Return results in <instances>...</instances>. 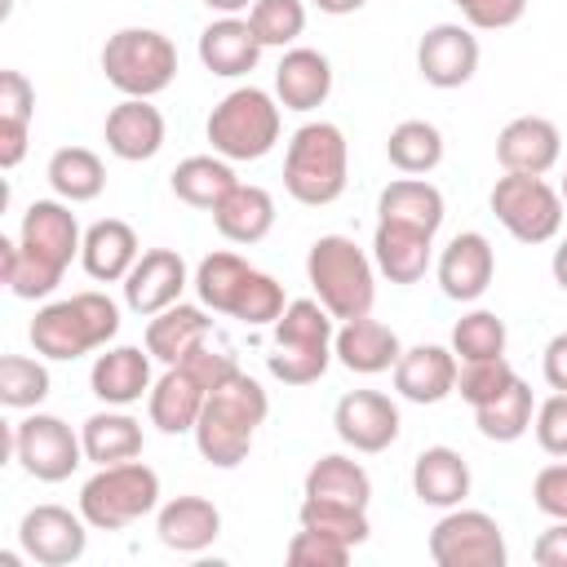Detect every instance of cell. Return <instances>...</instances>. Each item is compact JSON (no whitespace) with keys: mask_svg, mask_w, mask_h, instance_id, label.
<instances>
[{"mask_svg":"<svg viewBox=\"0 0 567 567\" xmlns=\"http://www.w3.org/2000/svg\"><path fill=\"white\" fill-rule=\"evenodd\" d=\"M80 244L84 235L66 199H35L22 213L18 239H0V275L9 292L22 301L49 297L62 284L71 257H80Z\"/></svg>","mask_w":567,"mask_h":567,"instance_id":"6da1fadb","label":"cell"},{"mask_svg":"<svg viewBox=\"0 0 567 567\" xmlns=\"http://www.w3.org/2000/svg\"><path fill=\"white\" fill-rule=\"evenodd\" d=\"M266 412H270V399H266L261 381L239 368L235 377H226L204 399V412H199V421L190 430L199 456L208 465H217V470L244 465L248 452H252V439H257V430L266 421Z\"/></svg>","mask_w":567,"mask_h":567,"instance_id":"7a4b0ae2","label":"cell"},{"mask_svg":"<svg viewBox=\"0 0 567 567\" xmlns=\"http://www.w3.org/2000/svg\"><path fill=\"white\" fill-rule=\"evenodd\" d=\"M195 292H199V306H208L213 315H226L248 323V328H266L284 315L288 297H284V284L257 266H248L239 252H208L199 266H195Z\"/></svg>","mask_w":567,"mask_h":567,"instance_id":"3957f363","label":"cell"},{"mask_svg":"<svg viewBox=\"0 0 567 567\" xmlns=\"http://www.w3.org/2000/svg\"><path fill=\"white\" fill-rule=\"evenodd\" d=\"M346 182H350V142L341 124L332 120L301 124L284 151V190L306 208H323L346 195Z\"/></svg>","mask_w":567,"mask_h":567,"instance_id":"277c9868","label":"cell"},{"mask_svg":"<svg viewBox=\"0 0 567 567\" xmlns=\"http://www.w3.org/2000/svg\"><path fill=\"white\" fill-rule=\"evenodd\" d=\"M275 332V346L266 354V368L275 381L284 385H315L328 363L337 359L332 354V341H337V319L323 310L319 297H297L284 306V315L270 323Z\"/></svg>","mask_w":567,"mask_h":567,"instance_id":"5b68a950","label":"cell"},{"mask_svg":"<svg viewBox=\"0 0 567 567\" xmlns=\"http://www.w3.org/2000/svg\"><path fill=\"white\" fill-rule=\"evenodd\" d=\"M306 279L332 319L372 315L377 301V261L350 235H319L306 252Z\"/></svg>","mask_w":567,"mask_h":567,"instance_id":"8992f818","label":"cell"},{"mask_svg":"<svg viewBox=\"0 0 567 567\" xmlns=\"http://www.w3.org/2000/svg\"><path fill=\"white\" fill-rule=\"evenodd\" d=\"M120 332V306L106 292H75L62 301H49L31 319V346L44 359L71 363L89 350H106V341Z\"/></svg>","mask_w":567,"mask_h":567,"instance_id":"52a82bcc","label":"cell"},{"mask_svg":"<svg viewBox=\"0 0 567 567\" xmlns=\"http://www.w3.org/2000/svg\"><path fill=\"white\" fill-rule=\"evenodd\" d=\"M279 128H284L279 97H270V93L257 89V84L230 89V93L213 106V115H208V124H204V133H208V142H213V155H221V159H230V164H248V159L270 155L275 142H279Z\"/></svg>","mask_w":567,"mask_h":567,"instance_id":"ba28073f","label":"cell"},{"mask_svg":"<svg viewBox=\"0 0 567 567\" xmlns=\"http://www.w3.org/2000/svg\"><path fill=\"white\" fill-rule=\"evenodd\" d=\"M102 75L124 97H155L177 80V44L155 27H120L102 44Z\"/></svg>","mask_w":567,"mask_h":567,"instance_id":"9c48e42d","label":"cell"},{"mask_svg":"<svg viewBox=\"0 0 567 567\" xmlns=\"http://www.w3.org/2000/svg\"><path fill=\"white\" fill-rule=\"evenodd\" d=\"M159 509V474L146 461L97 465V474L80 487V514L93 532H120Z\"/></svg>","mask_w":567,"mask_h":567,"instance_id":"30bf717a","label":"cell"},{"mask_svg":"<svg viewBox=\"0 0 567 567\" xmlns=\"http://www.w3.org/2000/svg\"><path fill=\"white\" fill-rule=\"evenodd\" d=\"M496 221L518 239V244H549L563 230V195L532 173H505L496 177L487 195Z\"/></svg>","mask_w":567,"mask_h":567,"instance_id":"8fae6325","label":"cell"},{"mask_svg":"<svg viewBox=\"0 0 567 567\" xmlns=\"http://www.w3.org/2000/svg\"><path fill=\"white\" fill-rule=\"evenodd\" d=\"M9 452L13 461L40 478V483H62L80 470L84 461V439L53 412H31L9 425Z\"/></svg>","mask_w":567,"mask_h":567,"instance_id":"7c38bea8","label":"cell"},{"mask_svg":"<svg viewBox=\"0 0 567 567\" xmlns=\"http://www.w3.org/2000/svg\"><path fill=\"white\" fill-rule=\"evenodd\" d=\"M430 558L439 567H505V532L483 509H447L430 527Z\"/></svg>","mask_w":567,"mask_h":567,"instance_id":"4fadbf2b","label":"cell"},{"mask_svg":"<svg viewBox=\"0 0 567 567\" xmlns=\"http://www.w3.org/2000/svg\"><path fill=\"white\" fill-rule=\"evenodd\" d=\"M22 554L40 567H71L89 549V518L71 514L66 505H35L18 523Z\"/></svg>","mask_w":567,"mask_h":567,"instance_id":"5bb4252c","label":"cell"},{"mask_svg":"<svg viewBox=\"0 0 567 567\" xmlns=\"http://www.w3.org/2000/svg\"><path fill=\"white\" fill-rule=\"evenodd\" d=\"M478 35L461 22H434L416 44V71L434 89H461L478 71Z\"/></svg>","mask_w":567,"mask_h":567,"instance_id":"9a60e30c","label":"cell"},{"mask_svg":"<svg viewBox=\"0 0 567 567\" xmlns=\"http://www.w3.org/2000/svg\"><path fill=\"white\" fill-rule=\"evenodd\" d=\"M332 425H337V439L346 447L368 452V456L385 452L399 439V430H403L394 399L381 394V390H350V394H341L337 408H332Z\"/></svg>","mask_w":567,"mask_h":567,"instance_id":"2e32d148","label":"cell"},{"mask_svg":"<svg viewBox=\"0 0 567 567\" xmlns=\"http://www.w3.org/2000/svg\"><path fill=\"white\" fill-rule=\"evenodd\" d=\"M186 284L190 279H186V261H182L177 248H146L133 261V270L124 275V306L133 315L151 319V315L177 306L182 292H186Z\"/></svg>","mask_w":567,"mask_h":567,"instance_id":"e0dca14e","label":"cell"},{"mask_svg":"<svg viewBox=\"0 0 567 567\" xmlns=\"http://www.w3.org/2000/svg\"><path fill=\"white\" fill-rule=\"evenodd\" d=\"M434 275H439L443 297H452V301H478L492 288V275H496V252H492L487 235H478V230L452 235V244L439 252Z\"/></svg>","mask_w":567,"mask_h":567,"instance_id":"ac0fdd59","label":"cell"},{"mask_svg":"<svg viewBox=\"0 0 567 567\" xmlns=\"http://www.w3.org/2000/svg\"><path fill=\"white\" fill-rule=\"evenodd\" d=\"M563 155V133L545 115H518L496 133V159L505 173L545 177Z\"/></svg>","mask_w":567,"mask_h":567,"instance_id":"d6986e66","label":"cell"},{"mask_svg":"<svg viewBox=\"0 0 567 567\" xmlns=\"http://www.w3.org/2000/svg\"><path fill=\"white\" fill-rule=\"evenodd\" d=\"M102 137H106V151L124 164L155 159L164 146V115L159 106H151V97H124L120 106L106 111Z\"/></svg>","mask_w":567,"mask_h":567,"instance_id":"ffe728a7","label":"cell"},{"mask_svg":"<svg viewBox=\"0 0 567 567\" xmlns=\"http://www.w3.org/2000/svg\"><path fill=\"white\" fill-rule=\"evenodd\" d=\"M456 372L461 359L452 354V346H412L399 354L394 363V390L408 403H443L447 394H456Z\"/></svg>","mask_w":567,"mask_h":567,"instance_id":"44dd1931","label":"cell"},{"mask_svg":"<svg viewBox=\"0 0 567 567\" xmlns=\"http://www.w3.org/2000/svg\"><path fill=\"white\" fill-rule=\"evenodd\" d=\"M332 354L341 359V368H350L359 377H377V372H390L399 363L403 346H399V332L394 328H385L372 315H359V319H346L337 328Z\"/></svg>","mask_w":567,"mask_h":567,"instance_id":"7402d4cb","label":"cell"},{"mask_svg":"<svg viewBox=\"0 0 567 567\" xmlns=\"http://www.w3.org/2000/svg\"><path fill=\"white\" fill-rule=\"evenodd\" d=\"M89 385L93 394L106 403V408H128L137 403L142 394H151V350L142 346H111L93 359V372H89Z\"/></svg>","mask_w":567,"mask_h":567,"instance_id":"603a6c76","label":"cell"},{"mask_svg":"<svg viewBox=\"0 0 567 567\" xmlns=\"http://www.w3.org/2000/svg\"><path fill=\"white\" fill-rule=\"evenodd\" d=\"M332 93V62L319 49H288L275 66V97L284 111H315Z\"/></svg>","mask_w":567,"mask_h":567,"instance_id":"cb8c5ba5","label":"cell"},{"mask_svg":"<svg viewBox=\"0 0 567 567\" xmlns=\"http://www.w3.org/2000/svg\"><path fill=\"white\" fill-rule=\"evenodd\" d=\"M204 399H208V385L199 377H190L182 363H173V368H164V377L146 394L151 425L159 434H186V430H195V421L204 412Z\"/></svg>","mask_w":567,"mask_h":567,"instance_id":"d4e9b609","label":"cell"},{"mask_svg":"<svg viewBox=\"0 0 567 567\" xmlns=\"http://www.w3.org/2000/svg\"><path fill=\"white\" fill-rule=\"evenodd\" d=\"M142 257L137 248V230L120 217H102L84 230L80 244V266L89 270V279L97 284H124V275L133 270V261Z\"/></svg>","mask_w":567,"mask_h":567,"instance_id":"484cf974","label":"cell"},{"mask_svg":"<svg viewBox=\"0 0 567 567\" xmlns=\"http://www.w3.org/2000/svg\"><path fill=\"white\" fill-rule=\"evenodd\" d=\"M412 492L421 505H434V509H456L465 496H470V465L456 447L447 443H434L425 452H416L412 461Z\"/></svg>","mask_w":567,"mask_h":567,"instance_id":"4316f807","label":"cell"},{"mask_svg":"<svg viewBox=\"0 0 567 567\" xmlns=\"http://www.w3.org/2000/svg\"><path fill=\"white\" fill-rule=\"evenodd\" d=\"M155 532L177 554H199L221 536V509L208 496H173L155 514Z\"/></svg>","mask_w":567,"mask_h":567,"instance_id":"83f0119b","label":"cell"},{"mask_svg":"<svg viewBox=\"0 0 567 567\" xmlns=\"http://www.w3.org/2000/svg\"><path fill=\"white\" fill-rule=\"evenodd\" d=\"M199 62L221 80H239L261 62V40L248 18H217L199 31Z\"/></svg>","mask_w":567,"mask_h":567,"instance_id":"f1b7e54d","label":"cell"},{"mask_svg":"<svg viewBox=\"0 0 567 567\" xmlns=\"http://www.w3.org/2000/svg\"><path fill=\"white\" fill-rule=\"evenodd\" d=\"M447 217V204H443V190L425 177H394L381 195H377V221H399V226H412V230H425V235H439Z\"/></svg>","mask_w":567,"mask_h":567,"instance_id":"f546056e","label":"cell"},{"mask_svg":"<svg viewBox=\"0 0 567 567\" xmlns=\"http://www.w3.org/2000/svg\"><path fill=\"white\" fill-rule=\"evenodd\" d=\"M430 257H434V235L412 230V226H399V221H377L372 261H377V270L390 284H416V279H425Z\"/></svg>","mask_w":567,"mask_h":567,"instance_id":"4dcf8cb0","label":"cell"},{"mask_svg":"<svg viewBox=\"0 0 567 567\" xmlns=\"http://www.w3.org/2000/svg\"><path fill=\"white\" fill-rule=\"evenodd\" d=\"M208 332H213L208 306H186V301H177V306L151 315V323H146V350H151L155 363L173 368V363H182Z\"/></svg>","mask_w":567,"mask_h":567,"instance_id":"1f68e13d","label":"cell"},{"mask_svg":"<svg viewBox=\"0 0 567 567\" xmlns=\"http://www.w3.org/2000/svg\"><path fill=\"white\" fill-rule=\"evenodd\" d=\"M213 226L221 239L230 244H261L275 226V195L266 186L239 182L217 208H213Z\"/></svg>","mask_w":567,"mask_h":567,"instance_id":"d6a6232c","label":"cell"},{"mask_svg":"<svg viewBox=\"0 0 567 567\" xmlns=\"http://www.w3.org/2000/svg\"><path fill=\"white\" fill-rule=\"evenodd\" d=\"M168 186H173V195H177L182 204L213 213V208L239 186V177H235L230 159H221V155H186V159L168 173Z\"/></svg>","mask_w":567,"mask_h":567,"instance_id":"836d02e7","label":"cell"},{"mask_svg":"<svg viewBox=\"0 0 567 567\" xmlns=\"http://www.w3.org/2000/svg\"><path fill=\"white\" fill-rule=\"evenodd\" d=\"M35 115V89L22 71H0V168H18Z\"/></svg>","mask_w":567,"mask_h":567,"instance_id":"e575fe53","label":"cell"},{"mask_svg":"<svg viewBox=\"0 0 567 567\" xmlns=\"http://www.w3.org/2000/svg\"><path fill=\"white\" fill-rule=\"evenodd\" d=\"M84 439V461L93 465H120V461H137L142 456V421H133L128 412H93L80 425Z\"/></svg>","mask_w":567,"mask_h":567,"instance_id":"d590c367","label":"cell"},{"mask_svg":"<svg viewBox=\"0 0 567 567\" xmlns=\"http://www.w3.org/2000/svg\"><path fill=\"white\" fill-rule=\"evenodd\" d=\"M306 496L310 501H337V505H354V509H368L372 501V478L359 461L341 456V452H328L319 456L310 470H306Z\"/></svg>","mask_w":567,"mask_h":567,"instance_id":"8d00e7d4","label":"cell"},{"mask_svg":"<svg viewBox=\"0 0 567 567\" xmlns=\"http://www.w3.org/2000/svg\"><path fill=\"white\" fill-rule=\"evenodd\" d=\"M44 177H49V186H53L58 199H66V204H89V199H97L102 186H106V164H102L97 151H89V146H62V151L49 155Z\"/></svg>","mask_w":567,"mask_h":567,"instance_id":"74e56055","label":"cell"},{"mask_svg":"<svg viewBox=\"0 0 567 567\" xmlns=\"http://www.w3.org/2000/svg\"><path fill=\"white\" fill-rule=\"evenodd\" d=\"M532 412H536V399H532V385L523 377H514L496 399H487L483 408H474V421H478V434L492 439V443H514L532 430Z\"/></svg>","mask_w":567,"mask_h":567,"instance_id":"f35d334b","label":"cell"},{"mask_svg":"<svg viewBox=\"0 0 567 567\" xmlns=\"http://www.w3.org/2000/svg\"><path fill=\"white\" fill-rule=\"evenodd\" d=\"M385 155L399 173L408 177H425L443 164V133L430 124V120H403L390 128L385 137Z\"/></svg>","mask_w":567,"mask_h":567,"instance_id":"ab89813d","label":"cell"},{"mask_svg":"<svg viewBox=\"0 0 567 567\" xmlns=\"http://www.w3.org/2000/svg\"><path fill=\"white\" fill-rule=\"evenodd\" d=\"M297 518H301V527H310V532H323V536H332V540H341V545H363L368 536H372V523H368V509H354V505H337V501H301V509H297Z\"/></svg>","mask_w":567,"mask_h":567,"instance_id":"60d3db41","label":"cell"},{"mask_svg":"<svg viewBox=\"0 0 567 567\" xmlns=\"http://www.w3.org/2000/svg\"><path fill=\"white\" fill-rule=\"evenodd\" d=\"M49 399V368L27 354H4L0 359V403L13 412L40 408Z\"/></svg>","mask_w":567,"mask_h":567,"instance_id":"b9f144b4","label":"cell"},{"mask_svg":"<svg viewBox=\"0 0 567 567\" xmlns=\"http://www.w3.org/2000/svg\"><path fill=\"white\" fill-rule=\"evenodd\" d=\"M452 354L461 363L470 359H501L505 354V319L492 310H470L452 323Z\"/></svg>","mask_w":567,"mask_h":567,"instance_id":"7bdbcfd3","label":"cell"},{"mask_svg":"<svg viewBox=\"0 0 567 567\" xmlns=\"http://www.w3.org/2000/svg\"><path fill=\"white\" fill-rule=\"evenodd\" d=\"M248 27L261 40V49H284L306 31V4L301 0H252Z\"/></svg>","mask_w":567,"mask_h":567,"instance_id":"ee69618b","label":"cell"},{"mask_svg":"<svg viewBox=\"0 0 567 567\" xmlns=\"http://www.w3.org/2000/svg\"><path fill=\"white\" fill-rule=\"evenodd\" d=\"M518 372L509 368V359H470L461 372H456V394L470 403V408H483L487 399H496Z\"/></svg>","mask_w":567,"mask_h":567,"instance_id":"f6af8a7d","label":"cell"},{"mask_svg":"<svg viewBox=\"0 0 567 567\" xmlns=\"http://www.w3.org/2000/svg\"><path fill=\"white\" fill-rule=\"evenodd\" d=\"M182 368H186L190 377H199L208 390H217L226 377H235V372H239V359H235V350H230L221 337H213V332H208V337H204V341L182 359Z\"/></svg>","mask_w":567,"mask_h":567,"instance_id":"bcb514c9","label":"cell"},{"mask_svg":"<svg viewBox=\"0 0 567 567\" xmlns=\"http://www.w3.org/2000/svg\"><path fill=\"white\" fill-rule=\"evenodd\" d=\"M350 554H354L350 545H341V540H332L323 532H310V527H301L288 540V563L292 567H346Z\"/></svg>","mask_w":567,"mask_h":567,"instance_id":"7dc6e473","label":"cell"},{"mask_svg":"<svg viewBox=\"0 0 567 567\" xmlns=\"http://www.w3.org/2000/svg\"><path fill=\"white\" fill-rule=\"evenodd\" d=\"M474 31H505L527 13V0H452Z\"/></svg>","mask_w":567,"mask_h":567,"instance_id":"c3c4849f","label":"cell"},{"mask_svg":"<svg viewBox=\"0 0 567 567\" xmlns=\"http://www.w3.org/2000/svg\"><path fill=\"white\" fill-rule=\"evenodd\" d=\"M536 443L549 452V456H567V394H549L540 408H536Z\"/></svg>","mask_w":567,"mask_h":567,"instance_id":"681fc988","label":"cell"},{"mask_svg":"<svg viewBox=\"0 0 567 567\" xmlns=\"http://www.w3.org/2000/svg\"><path fill=\"white\" fill-rule=\"evenodd\" d=\"M532 501L540 514L549 518H567V456H558L554 465H545L532 483Z\"/></svg>","mask_w":567,"mask_h":567,"instance_id":"f907efd6","label":"cell"},{"mask_svg":"<svg viewBox=\"0 0 567 567\" xmlns=\"http://www.w3.org/2000/svg\"><path fill=\"white\" fill-rule=\"evenodd\" d=\"M532 558H536L540 567H567V518H554V523L536 536Z\"/></svg>","mask_w":567,"mask_h":567,"instance_id":"816d5d0a","label":"cell"},{"mask_svg":"<svg viewBox=\"0 0 567 567\" xmlns=\"http://www.w3.org/2000/svg\"><path fill=\"white\" fill-rule=\"evenodd\" d=\"M540 372H545L549 390L567 394V332L549 337V346H545V354H540Z\"/></svg>","mask_w":567,"mask_h":567,"instance_id":"f5cc1de1","label":"cell"},{"mask_svg":"<svg viewBox=\"0 0 567 567\" xmlns=\"http://www.w3.org/2000/svg\"><path fill=\"white\" fill-rule=\"evenodd\" d=\"M319 13H332V18H346V13H359L368 0H310Z\"/></svg>","mask_w":567,"mask_h":567,"instance_id":"db71d44e","label":"cell"},{"mask_svg":"<svg viewBox=\"0 0 567 567\" xmlns=\"http://www.w3.org/2000/svg\"><path fill=\"white\" fill-rule=\"evenodd\" d=\"M199 4H208V9L221 13V18H239V13L252 9V0H199Z\"/></svg>","mask_w":567,"mask_h":567,"instance_id":"11a10c76","label":"cell"},{"mask_svg":"<svg viewBox=\"0 0 567 567\" xmlns=\"http://www.w3.org/2000/svg\"><path fill=\"white\" fill-rule=\"evenodd\" d=\"M549 270H554V284L567 292V239L554 248V261H549Z\"/></svg>","mask_w":567,"mask_h":567,"instance_id":"9f6ffc18","label":"cell"},{"mask_svg":"<svg viewBox=\"0 0 567 567\" xmlns=\"http://www.w3.org/2000/svg\"><path fill=\"white\" fill-rule=\"evenodd\" d=\"M558 195H563V204H567V173H563V186H558Z\"/></svg>","mask_w":567,"mask_h":567,"instance_id":"6f0895ef","label":"cell"}]
</instances>
